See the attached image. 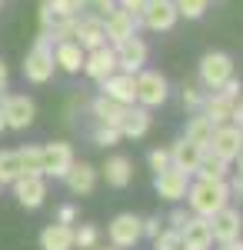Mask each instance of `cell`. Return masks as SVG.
I'll return each mask as SVG.
<instances>
[{
  "label": "cell",
  "mask_w": 243,
  "mask_h": 250,
  "mask_svg": "<svg viewBox=\"0 0 243 250\" xmlns=\"http://www.w3.org/2000/svg\"><path fill=\"white\" fill-rule=\"evenodd\" d=\"M210 233L217 244H230V240H240L243 237V210L226 204L223 210H217L210 217Z\"/></svg>",
  "instance_id": "cell-12"
},
{
  "label": "cell",
  "mask_w": 243,
  "mask_h": 250,
  "mask_svg": "<svg viewBox=\"0 0 243 250\" xmlns=\"http://www.w3.org/2000/svg\"><path fill=\"white\" fill-rule=\"evenodd\" d=\"M150 127H153V117H150L147 107H140V104H130L123 117H120V137H130V140H140V137L150 134Z\"/></svg>",
  "instance_id": "cell-21"
},
{
  "label": "cell",
  "mask_w": 243,
  "mask_h": 250,
  "mask_svg": "<svg viewBox=\"0 0 243 250\" xmlns=\"http://www.w3.org/2000/svg\"><path fill=\"white\" fill-rule=\"evenodd\" d=\"M123 104H117L110 97H94V104H90V114H94L97 124H107V127H120V117H123Z\"/></svg>",
  "instance_id": "cell-26"
},
{
  "label": "cell",
  "mask_w": 243,
  "mask_h": 250,
  "mask_svg": "<svg viewBox=\"0 0 243 250\" xmlns=\"http://www.w3.org/2000/svg\"><path fill=\"white\" fill-rule=\"evenodd\" d=\"M203 100H206V90H203V87H197V83H187V87H183V107H187V110L200 114Z\"/></svg>",
  "instance_id": "cell-32"
},
{
  "label": "cell",
  "mask_w": 243,
  "mask_h": 250,
  "mask_svg": "<svg viewBox=\"0 0 243 250\" xmlns=\"http://www.w3.org/2000/svg\"><path fill=\"white\" fill-rule=\"evenodd\" d=\"M7 80H10V70H7V63H3V57H0V94L7 90Z\"/></svg>",
  "instance_id": "cell-42"
},
{
  "label": "cell",
  "mask_w": 243,
  "mask_h": 250,
  "mask_svg": "<svg viewBox=\"0 0 243 250\" xmlns=\"http://www.w3.org/2000/svg\"><path fill=\"white\" fill-rule=\"evenodd\" d=\"M226 190H230V200H233V197H237V200H243V177H240V173L226 177Z\"/></svg>",
  "instance_id": "cell-39"
},
{
  "label": "cell",
  "mask_w": 243,
  "mask_h": 250,
  "mask_svg": "<svg viewBox=\"0 0 243 250\" xmlns=\"http://www.w3.org/2000/svg\"><path fill=\"white\" fill-rule=\"evenodd\" d=\"M27 173H40V147L0 150V187L3 184H14L17 177H27Z\"/></svg>",
  "instance_id": "cell-2"
},
{
  "label": "cell",
  "mask_w": 243,
  "mask_h": 250,
  "mask_svg": "<svg viewBox=\"0 0 243 250\" xmlns=\"http://www.w3.org/2000/svg\"><path fill=\"white\" fill-rule=\"evenodd\" d=\"M74 43L80 50H97V47H103V43H107V37H103V17H97V14L77 17Z\"/></svg>",
  "instance_id": "cell-16"
},
{
  "label": "cell",
  "mask_w": 243,
  "mask_h": 250,
  "mask_svg": "<svg viewBox=\"0 0 243 250\" xmlns=\"http://www.w3.org/2000/svg\"><path fill=\"white\" fill-rule=\"evenodd\" d=\"M177 7H173V0H147V7H143V14H140V27H147L153 34H167L177 27Z\"/></svg>",
  "instance_id": "cell-10"
},
{
  "label": "cell",
  "mask_w": 243,
  "mask_h": 250,
  "mask_svg": "<svg viewBox=\"0 0 243 250\" xmlns=\"http://www.w3.org/2000/svg\"><path fill=\"white\" fill-rule=\"evenodd\" d=\"M197 177L200 180H226L230 177V164H223L220 157H213V154H203L200 167H197Z\"/></svg>",
  "instance_id": "cell-29"
},
{
  "label": "cell",
  "mask_w": 243,
  "mask_h": 250,
  "mask_svg": "<svg viewBox=\"0 0 243 250\" xmlns=\"http://www.w3.org/2000/svg\"><path fill=\"white\" fill-rule=\"evenodd\" d=\"M170 150V167H177V170H183V173H197V167H200V160H203L206 154V147H200V144H190L187 137H180L173 147H167Z\"/></svg>",
  "instance_id": "cell-17"
},
{
  "label": "cell",
  "mask_w": 243,
  "mask_h": 250,
  "mask_svg": "<svg viewBox=\"0 0 243 250\" xmlns=\"http://www.w3.org/2000/svg\"><path fill=\"white\" fill-rule=\"evenodd\" d=\"M153 190L160 200H167V204H180L190 190V173L177 170V167H167V170L153 173Z\"/></svg>",
  "instance_id": "cell-11"
},
{
  "label": "cell",
  "mask_w": 243,
  "mask_h": 250,
  "mask_svg": "<svg viewBox=\"0 0 243 250\" xmlns=\"http://www.w3.org/2000/svg\"><path fill=\"white\" fill-rule=\"evenodd\" d=\"M74 147L67 144V140H54V144H43L40 147V173L43 177H57V180H63L67 170L74 167Z\"/></svg>",
  "instance_id": "cell-5"
},
{
  "label": "cell",
  "mask_w": 243,
  "mask_h": 250,
  "mask_svg": "<svg viewBox=\"0 0 243 250\" xmlns=\"http://www.w3.org/2000/svg\"><path fill=\"white\" fill-rule=\"evenodd\" d=\"M40 250H74V227L67 224H47L40 230Z\"/></svg>",
  "instance_id": "cell-25"
},
{
  "label": "cell",
  "mask_w": 243,
  "mask_h": 250,
  "mask_svg": "<svg viewBox=\"0 0 243 250\" xmlns=\"http://www.w3.org/2000/svg\"><path fill=\"white\" fill-rule=\"evenodd\" d=\"M183 247V240H180V233L177 230H160V237H153V250H180Z\"/></svg>",
  "instance_id": "cell-34"
},
{
  "label": "cell",
  "mask_w": 243,
  "mask_h": 250,
  "mask_svg": "<svg viewBox=\"0 0 243 250\" xmlns=\"http://www.w3.org/2000/svg\"><path fill=\"white\" fill-rule=\"evenodd\" d=\"M190 217H193V213H187L183 210V207H173V210H170V217H167V224H170V230H183V227H187V220Z\"/></svg>",
  "instance_id": "cell-36"
},
{
  "label": "cell",
  "mask_w": 243,
  "mask_h": 250,
  "mask_svg": "<svg viewBox=\"0 0 243 250\" xmlns=\"http://www.w3.org/2000/svg\"><path fill=\"white\" fill-rule=\"evenodd\" d=\"M140 230H143V237H160V230H163V220L160 217H140Z\"/></svg>",
  "instance_id": "cell-37"
},
{
  "label": "cell",
  "mask_w": 243,
  "mask_h": 250,
  "mask_svg": "<svg viewBox=\"0 0 243 250\" xmlns=\"http://www.w3.org/2000/svg\"><path fill=\"white\" fill-rule=\"evenodd\" d=\"M233 164H237V173H240V177H243V154L237 157V160H233Z\"/></svg>",
  "instance_id": "cell-44"
},
{
  "label": "cell",
  "mask_w": 243,
  "mask_h": 250,
  "mask_svg": "<svg viewBox=\"0 0 243 250\" xmlns=\"http://www.w3.org/2000/svg\"><path fill=\"white\" fill-rule=\"evenodd\" d=\"M137 27H140V17H133L127 10H120V7H113V10L103 14V37H107L110 47L127 37H137Z\"/></svg>",
  "instance_id": "cell-14"
},
{
  "label": "cell",
  "mask_w": 243,
  "mask_h": 250,
  "mask_svg": "<svg viewBox=\"0 0 243 250\" xmlns=\"http://www.w3.org/2000/svg\"><path fill=\"white\" fill-rule=\"evenodd\" d=\"M94 250H117V247H110V244H107V247H94Z\"/></svg>",
  "instance_id": "cell-47"
},
{
  "label": "cell",
  "mask_w": 243,
  "mask_h": 250,
  "mask_svg": "<svg viewBox=\"0 0 243 250\" xmlns=\"http://www.w3.org/2000/svg\"><path fill=\"white\" fill-rule=\"evenodd\" d=\"M57 224H67V227H74V224H77V207H74V204H63V207L57 210Z\"/></svg>",
  "instance_id": "cell-38"
},
{
  "label": "cell",
  "mask_w": 243,
  "mask_h": 250,
  "mask_svg": "<svg viewBox=\"0 0 243 250\" xmlns=\"http://www.w3.org/2000/svg\"><path fill=\"white\" fill-rule=\"evenodd\" d=\"M173 7H177V14L187 20H200L210 10V0H173Z\"/></svg>",
  "instance_id": "cell-31"
},
{
  "label": "cell",
  "mask_w": 243,
  "mask_h": 250,
  "mask_svg": "<svg viewBox=\"0 0 243 250\" xmlns=\"http://www.w3.org/2000/svg\"><path fill=\"white\" fill-rule=\"evenodd\" d=\"M94 144L97 147H113V144H120V130H117V127H107V124H97L94 127Z\"/></svg>",
  "instance_id": "cell-33"
},
{
  "label": "cell",
  "mask_w": 243,
  "mask_h": 250,
  "mask_svg": "<svg viewBox=\"0 0 243 250\" xmlns=\"http://www.w3.org/2000/svg\"><path fill=\"white\" fill-rule=\"evenodd\" d=\"M83 74L90 80H107L110 74H117V57H113V47L110 43H103V47H97V50H87V57H83Z\"/></svg>",
  "instance_id": "cell-18"
},
{
  "label": "cell",
  "mask_w": 243,
  "mask_h": 250,
  "mask_svg": "<svg viewBox=\"0 0 243 250\" xmlns=\"http://www.w3.org/2000/svg\"><path fill=\"white\" fill-rule=\"evenodd\" d=\"M100 94L110 97V100H117V104H123V107L137 104V83H133V74H123V70L110 74L107 80H100Z\"/></svg>",
  "instance_id": "cell-20"
},
{
  "label": "cell",
  "mask_w": 243,
  "mask_h": 250,
  "mask_svg": "<svg viewBox=\"0 0 243 250\" xmlns=\"http://www.w3.org/2000/svg\"><path fill=\"white\" fill-rule=\"evenodd\" d=\"M206 154L220 157L223 164H233V160L243 154V130L233 127V124L213 127V137H210V144H206Z\"/></svg>",
  "instance_id": "cell-8"
},
{
  "label": "cell",
  "mask_w": 243,
  "mask_h": 250,
  "mask_svg": "<svg viewBox=\"0 0 243 250\" xmlns=\"http://www.w3.org/2000/svg\"><path fill=\"white\" fill-rule=\"evenodd\" d=\"M0 110L7 120V130H27L37 117V104L27 94H0Z\"/></svg>",
  "instance_id": "cell-7"
},
{
  "label": "cell",
  "mask_w": 243,
  "mask_h": 250,
  "mask_svg": "<svg viewBox=\"0 0 243 250\" xmlns=\"http://www.w3.org/2000/svg\"><path fill=\"white\" fill-rule=\"evenodd\" d=\"M180 240L190 247H210L213 244V233H210V220L206 217H190L187 227L180 230Z\"/></svg>",
  "instance_id": "cell-27"
},
{
  "label": "cell",
  "mask_w": 243,
  "mask_h": 250,
  "mask_svg": "<svg viewBox=\"0 0 243 250\" xmlns=\"http://www.w3.org/2000/svg\"><path fill=\"white\" fill-rule=\"evenodd\" d=\"M147 164H150V170H153V173L167 170V167H170V150H160V147H157V150H150Z\"/></svg>",
  "instance_id": "cell-35"
},
{
  "label": "cell",
  "mask_w": 243,
  "mask_h": 250,
  "mask_svg": "<svg viewBox=\"0 0 243 250\" xmlns=\"http://www.w3.org/2000/svg\"><path fill=\"white\" fill-rule=\"evenodd\" d=\"M7 130V120H3V110H0V134Z\"/></svg>",
  "instance_id": "cell-45"
},
{
  "label": "cell",
  "mask_w": 243,
  "mask_h": 250,
  "mask_svg": "<svg viewBox=\"0 0 243 250\" xmlns=\"http://www.w3.org/2000/svg\"><path fill=\"white\" fill-rule=\"evenodd\" d=\"M183 137H187L190 144H200V147H206V144H210V137H213V124H210L203 114H193V117L187 120V130H183Z\"/></svg>",
  "instance_id": "cell-28"
},
{
  "label": "cell",
  "mask_w": 243,
  "mask_h": 250,
  "mask_svg": "<svg viewBox=\"0 0 243 250\" xmlns=\"http://www.w3.org/2000/svg\"><path fill=\"white\" fill-rule=\"evenodd\" d=\"M190 204V210L193 217H213L217 210H223L226 204H230V190H226V180H190V190L183 197Z\"/></svg>",
  "instance_id": "cell-1"
},
{
  "label": "cell",
  "mask_w": 243,
  "mask_h": 250,
  "mask_svg": "<svg viewBox=\"0 0 243 250\" xmlns=\"http://www.w3.org/2000/svg\"><path fill=\"white\" fill-rule=\"evenodd\" d=\"M0 3H3V0H0Z\"/></svg>",
  "instance_id": "cell-48"
},
{
  "label": "cell",
  "mask_w": 243,
  "mask_h": 250,
  "mask_svg": "<svg viewBox=\"0 0 243 250\" xmlns=\"http://www.w3.org/2000/svg\"><path fill=\"white\" fill-rule=\"evenodd\" d=\"M97 177H100V170H97L94 164H87V160H74V167L67 170L63 184H67L70 193H77V197H90V193L97 190Z\"/></svg>",
  "instance_id": "cell-19"
},
{
  "label": "cell",
  "mask_w": 243,
  "mask_h": 250,
  "mask_svg": "<svg viewBox=\"0 0 243 250\" xmlns=\"http://www.w3.org/2000/svg\"><path fill=\"white\" fill-rule=\"evenodd\" d=\"M133 83H137V104L140 107H160V104H167L170 97V83L163 74H157V70H140V74H133Z\"/></svg>",
  "instance_id": "cell-6"
},
{
  "label": "cell",
  "mask_w": 243,
  "mask_h": 250,
  "mask_svg": "<svg viewBox=\"0 0 243 250\" xmlns=\"http://www.w3.org/2000/svg\"><path fill=\"white\" fill-rule=\"evenodd\" d=\"M147 54L150 50L140 37H127V40H120V43H113L117 70H123V74H140L143 63H147Z\"/></svg>",
  "instance_id": "cell-13"
},
{
  "label": "cell",
  "mask_w": 243,
  "mask_h": 250,
  "mask_svg": "<svg viewBox=\"0 0 243 250\" xmlns=\"http://www.w3.org/2000/svg\"><path fill=\"white\" fill-rule=\"evenodd\" d=\"M197 74H200V87L203 90H217V87H223L226 80L233 77V57L223 54V50H210V54L200 57Z\"/></svg>",
  "instance_id": "cell-4"
},
{
  "label": "cell",
  "mask_w": 243,
  "mask_h": 250,
  "mask_svg": "<svg viewBox=\"0 0 243 250\" xmlns=\"http://www.w3.org/2000/svg\"><path fill=\"white\" fill-rule=\"evenodd\" d=\"M83 57H87V50H80L74 40L54 43V67H60L63 74H80L83 70Z\"/></svg>",
  "instance_id": "cell-24"
},
{
  "label": "cell",
  "mask_w": 243,
  "mask_h": 250,
  "mask_svg": "<svg viewBox=\"0 0 243 250\" xmlns=\"http://www.w3.org/2000/svg\"><path fill=\"white\" fill-rule=\"evenodd\" d=\"M74 247L77 250L100 247V230H97V224H80V227H74Z\"/></svg>",
  "instance_id": "cell-30"
},
{
  "label": "cell",
  "mask_w": 243,
  "mask_h": 250,
  "mask_svg": "<svg viewBox=\"0 0 243 250\" xmlns=\"http://www.w3.org/2000/svg\"><path fill=\"white\" fill-rule=\"evenodd\" d=\"M217 250H243V240H230V244H220Z\"/></svg>",
  "instance_id": "cell-43"
},
{
  "label": "cell",
  "mask_w": 243,
  "mask_h": 250,
  "mask_svg": "<svg viewBox=\"0 0 243 250\" xmlns=\"http://www.w3.org/2000/svg\"><path fill=\"white\" fill-rule=\"evenodd\" d=\"M100 177L107 180V187H113V190L130 187V180H133V164H130V157H123V154L107 157V164L100 167Z\"/></svg>",
  "instance_id": "cell-22"
},
{
  "label": "cell",
  "mask_w": 243,
  "mask_h": 250,
  "mask_svg": "<svg viewBox=\"0 0 243 250\" xmlns=\"http://www.w3.org/2000/svg\"><path fill=\"white\" fill-rule=\"evenodd\" d=\"M233 104L237 100H230V97H223L220 90H210L203 100V107H200V114L213 124V127H223V124H230V114H233Z\"/></svg>",
  "instance_id": "cell-23"
},
{
  "label": "cell",
  "mask_w": 243,
  "mask_h": 250,
  "mask_svg": "<svg viewBox=\"0 0 243 250\" xmlns=\"http://www.w3.org/2000/svg\"><path fill=\"white\" fill-rule=\"evenodd\" d=\"M180 250H210V247H190V244H183Z\"/></svg>",
  "instance_id": "cell-46"
},
{
  "label": "cell",
  "mask_w": 243,
  "mask_h": 250,
  "mask_svg": "<svg viewBox=\"0 0 243 250\" xmlns=\"http://www.w3.org/2000/svg\"><path fill=\"white\" fill-rule=\"evenodd\" d=\"M117 7H120V10H127V14H133V17H140V14H143V7H147V0H117Z\"/></svg>",
  "instance_id": "cell-40"
},
{
  "label": "cell",
  "mask_w": 243,
  "mask_h": 250,
  "mask_svg": "<svg viewBox=\"0 0 243 250\" xmlns=\"http://www.w3.org/2000/svg\"><path fill=\"white\" fill-rule=\"evenodd\" d=\"M10 187H14V197H17V204H20V207H27V210H37L40 204L47 200V177H40V173L17 177Z\"/></svg>",
  "instance_id": "cell-15"
},
{
  "label": "cell",
  "mask_w": 243,
  "mask_h": 250,
  "mask_svg": "<svg viewBox=\"0 0 243 250\" xmlns=\"http://www.w3.org/2000/svg\"><path fill=\"white\" fill-rule=\"evenodd\" d=\"M107 240L110 247L117 250H130L143 240V230H140V217L137 213H117L110 224H107Z\"/></svg>",
  "instance_id": "cell-9"
},
{
  "label": "cell",
  "mask_w": 243,
  "mask_h": 250,
  "mask_svg": "<svg viewBox=\"0 0 243 250\" xmlns=\"http://www.w3.org/2000/svg\"><path fill=\"white\" fill-rule=\"evenodd\" d=\"M230 124H233V127H240V130H243V94H240V100L233 104V114H230Z\"/></svg>",
  "instance_id": "cell-41"
},
{
  "label": "cell",
  "mask_w": 243,
  "mask_h": 250,
  "mask_svg": "<svg viewBox=\"0 0 243 250\" xmlns=\"http://www.w3.org/2000/svg\"><path fill=\"white\" fill-rule=\"evenodd\" d=\"M54 43L47 40V34H40L34 40V47L27 50V57H23V77L30 80V83H47V80L54 77Z\"/></svg>",
  "instance_id": "cell-3"
}]
</instances>
